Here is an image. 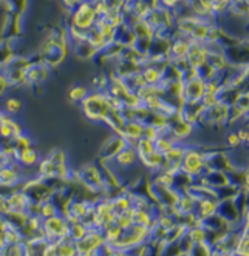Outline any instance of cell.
Here are the masks:
<instances>
[{"label":"cell","instance_id":"5b68a950","mask_svg":"<svg viewBox=\"0 0 249 256\" xmlns=\"http://www.w3.org/2000/svg\"><path fill=\"white\" fill-rule=\"evenodd\" d=\"M218 214L224 219L226 222H229L232 227L240 228L241 224V213L240 208L235 202V199H226L220 200L218 204Z\"/></svg>","mask_w":249,"mask_h":256},{"label":"cell","instance_id":"e0dca14e","mask_svg":"<svg viewBox=\"0 0 249 256\" xmlns=\"http://www.w3.org/2000/svg\"><path fill=\"white\" fill-rule=\"evenodd\" d=\"M87 96H88V90H87L85 86H82V85L73 86V88L70 90V94H68L70 100H71V102H75V104L82 102Z\"/></svg>","mask_w":249,"mask_h":256},{"label":"cell","instance_id":"9c48e42d","mask_svg":"<svg viewBox=\"0 0 249 256\" xmlns=\"http://www.w3.org/2000/svg\"><path fill=\"white\" fill-rule=\"evenodd\" d=\"M16 160H17V164H21L22 167H34V166H38V164H39L41 154H39L38 150L28 147V148L19 150Z\"/></svg>","mask_w":249,"mask_h":256},{"label":"cell","instance_id":"ba28073f","mask_svg":"<svg viewBox=\"0 0 249 256\" xmlns=\"http://www.w3.org/2000/svg\"><path fill=\"white\" fill-rule=\"evenodd\" d=\"M16 164H10L0 170V187H14L21 182V173L14 167Z\"/></svg>","mask_w":249,"mask_h":256},{"label":"cell","instance_id":"d6986e66","mask_svg":"<svg viewBox=\"0 0 249 256\" xmlns=\"http://www.w3.org/2000/svg\"><path fill=\"white\" fill-rule=\"evenodd\" d=\"M226 144H227V147H230L232 150H235V148H238V147H241V145H243L240 138H238V134H237V132H232V133L227 134Z\"/></svg>","mask_w":249,"mask_h":256},{"label":"cell","instance_id":"2e32d148","mask_svg":"<svg viewBox=\"0 0 249 256\" xmlns=\"http://www.w3.org/2000/svg\"><path fill=\"white\" fill-rule=\"evenodd\" d=\"M190 256H212L213 254V247L209 241L206 242H200V244H193L190 252Z\"/></svg>","mask_w":249,"mask_h":256},{"label":"cell","instance_id":"277c9868","mask_svg":"<svg viewBox=\"0 0 249 256\" xmlns=\"http://www.w3.org/2000/svg\"><path fill=\"white\" fill-rule=\"evenodd\" d=\"M109 166L116 172H124V170H132L135 166L139 164V159H138V153L135 150V147L132 145H127L126 148L121 150L110 162H107Z\"/></svg>","mask_w":249,"mask_h":256},{"label":"cell","instance_id":"8fae6325","mask_svg":"<svg viewBox=\"0 0 249 256\" xmlns=\"http://www.w3.org/2000/svg\"><path fill=\"white\" fill-rule=\"evenodd\" d=\"M186 236H187L189 240L192 241V244H200V242H206V241H209V232L206 230V227H204V226L187 228Z\"/></svg>","mask_w":249,"mask_h":256},{"label":"cell","instance_id":"30bf717a","mask_svg":"<svg viewBox=\"0 0 249 256\" xmlns=\"http://www.w3.org/2000/svg\"><path fill=\"white\" fill-rule=\"evenodd\" d=\"M139 164H141V166L144 167L146 170L155 173V172H158V170H161V168H163V166H164V156L155 150L153 153H150V154H147V156H144V158H141V159H139Z\"/></svg>","mask_w":249,"mask_h":256},{"label":"cell","instance_id":"5bb4252c","mask_svg":"<svg viewBox=\"0 0 249 256\" xmlns=\"http://www.w3.org/2000/svg\"><path fill=\"white\" fill-rule=\"evenodd\" d=\"M58 246V256H78L75 241H71L70 238L56 242Z\"/></svg>","mask_w":249,"mask_h":256},{"label":"cell","instance_id":"9a60e30c","mask_svg":"<svg viewBox=\"0 0 249 256\" xmlns=\"http://www.w3.org/2000/svg\"><path fill=\"white\" fill-rule=\"evenodd\" d=\"M234 254L237 256H249V233L240 230L238 241L234 248Z\"/></svg>","mask_w":249,"mask_h":256},{"label":"cell","instance_id":"7c38bea8","mask_svg":"<svg viewBox=\"0 0 249 256\" xmlns=\"http://www.w3.org/2000/svg\"><path fill=\"white\" fill-rule=\"evenodd\" d=\"M175 144H178V142H175L173 138H172L170 134H159V136L156 138V140L153 142L155 150H156L158 153H161L163 156L173 147Z\"/></svg>","mask_w":249,"mask_h":256},{"label":"cell","instance_id":"ac0fdd59","mask_svg":"<svg viewBox=\"0 0 249 256\" xmlns=\"http://www.w3.org/2000/svg\"><path fill=\"white\" fill-rule=\"evenodd\" d=\"M21 108H22V102L19 99H16V98H10L7 99L5 102V114H10V116H14L21 112Z\"/></svg>","mask_w":249,"mask_h":256},{"label":"cell","instance_id":"ffe728a7","mask_svg":"<svg viewBox=\"0 0 249 256\" xmlns=\"http://www.w3.org/2000/svg\"><path fill=\"white\" fill-rule=\"evenodd\" d=\"M2 114H4V113H2V112H0V119H2Z\"/></svg>","mask_w":249,"mask_h":256},{"label":"cell","instance_id":"3957f363","mask_svg":"<svg viewBox=\"0 0 249 256\" xmlns=\"http://www.w3.org/2000/svg\"><path fill=\"white\" fill-rule=\"evenodd\" d=\"M79 184L92 193L104 194L102 192L107 190L105 182H104V176H102V170H101V167L96 166V164H87L85 167L81 168Z\"/></svg>","mask_w":249,"mask_h":256},{"label":"cell","instance_id":"4fadbf2b","mask_svg":"<svg viewBox=\"0 0 249 256\" xmlns=\"http://www.w3.org/2000/svg\"><path fill=\"white\" fill-rule=\"evenodd\" d=\"M38 214L42 218V219H48V218H53V216H56L59 214V207L56 202H53L51 199L45 200V202L39 204V212Z\"/></svg>","mask_w":249,"mask_h":256},{"label":"cell","instance_id":"52a82bcc","mask_svg":"<svg viewBox=\"0 0 249 256\" xmlns=\"http://www.w3.org/2000/svg\"><path fill=\"white\" fill-rule=\"evenodd\" d=\"M218 199H201L197 202V207H195V214L200 216L203 221H206V219L218 213Z\"/></svg>","mask_w":249,"mask_h":256},{"label":"cell","instance_id":"6da1fadb","mask_svg":"<svg viewBox=\"0 0 249 256\" xmlns=\"http://www.w3.org/2000/svg\"><path fill=\"white\" fill-rule=\"evenodd\" d=\"M82 113L88 120L105 122V119L112 113L107 91L88 93V96L82 100Z\"/></svg>","mask_w":249,"mask_h":256},{"label":"cell","instance_id":"7a4b0ae2","mask_svg":"<svg viewBox=\"0 0 249 256\" xmlns=\"http://www.w3.org/2000/svg\"><path fill=\"white\" fill-rule=\"evenodd\" d=\"M206 170H207L206 153L195 147H186L181 159V172L189 174L193 180H197L206 173Z\"/></svg>","mask_w":249,"mask_h":256},{"label":"cell","instance_id":"8992f818","mask_svg":"<svg viewBox=\"0 0 249 256\" xmlns=\"http://www.w3.org/2000/svg\"><path fill=\"white\" fill-rule=\"evenodd\" d=\"M127 140L124 139L121 134H115L110 140H107V144L101 150V160L102 162H110L121 150L127 147Z\"/></svg>","mask_w":249,"mask_h":256}]
</instances>
